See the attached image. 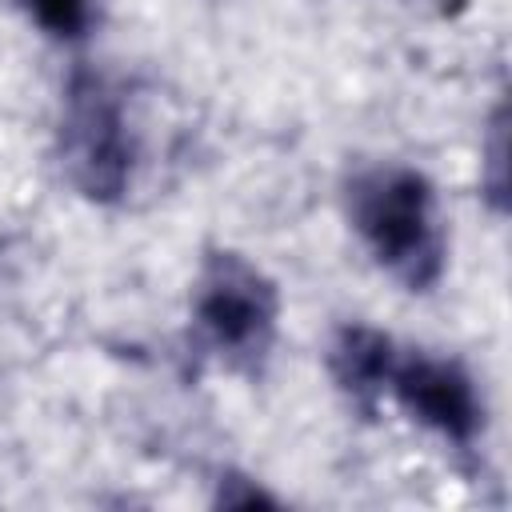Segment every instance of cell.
Instances as JSON below:
<instances>
[{
	"instance_id": "obj_1",
	"label": "cell",
	"mask_w": 512,
	"mask_h": 512,
	"mask_svg": "<svg viewBox=\"0 0 512 512\" xmlns=\"http://www.w3.org/2000/svg\"><path fill=\"white\" fill-rule=\"evenodd\" d=\"M344 208L372 260L408 292H424L440 280L444 232L424 172L404 164L360 168L344 188Z\"/></svg>"
},
{
	"instance_id": "obj_2",
	"label": "cell",
	"mask_w": 512,
	"mask_h": 512,
	"mask_svg": "<svg viewBox=\"0 0 512 512\" xmlns=\"http://www.w3.org/2000/svg\"><path fill=\"white\" fill-rule=\"evenodd\" d=\"M56 148L68 184L84 200L92 204L124 200L136 164V136L124 112V96L108 76L92 68H76L68 76Z\"/></svg>"
},
{
	"instance_id": "obj_3",
	"label": "cell",
	"mask_w": 512,
	"mask_h": 512,
	"mask_svg": "<svg viewBox=\"0 0 512 512\" xmlns=\"http://www.w3.org/2000/svg\"><path fill=\"white\" fill-rule=\"evenodd\" d=\"M276 316V284L252 260L228 248L208 252L192 296V328L200 348H208L236 372H256L272 348Z\"/></svg>"
},
{
	"instance_id": "obj_4",
	"label": "cell",
	"mask_w": 512,
	"mask_h": 512,
	"mask_svg": "<svg viewBox=\"0 0 512 512\" xmlns=\"http://www.w3.org/2000/svg\"><path fill=\"white\" fill-rule=\"evenodd\" d=\"M384 388L400 400V408L412 420H420L448 444H456V448L476 444V436L484 428V404H480L476 384L460 360L428 356L416 348L400 356V348H396Z\"/></svg>"
},
{
	"instance_id": "obj_5",
	"label": "cell",
	"mask_w": 512,
	"mask_h": 512,
	"mask_svg": "<svg viewBox=\"0 0 512 512\" xmlns=\"http://www.w3.org/2000/svg\"><path fill=\"white\" fill-rule=\"evenodd\" d=\"M396 344L392 336L368 328V324H344L332 340L328 352V368L336 376V384L352 396V404H360L364 412H372L376 396L384 392L388 368H392Z\"/></svg>"
},
{
	"instance_id": "obj_6",
	"label": "cell",
	"mask_w": 512,
	"mask_h": 512,
	"mask_svg": "<svg viewBox=\"0 0 512 512\" xmlns=\"http://www.w3.org/2000/svg\"><path fill=\"white\" fill-rule=\"evenodd\" d=\"M52 40H84L92 28V0H16Z\"/></svg>"
},
{
	"instance_id": "obj_7",
	"label": "cell",
	"mask_w": 512,
	"mask_h": 512,
	"mask_svg": "<svg viewBox=\"0 0 512 512\" xmlns=\"http://www.w3.org/2000/svg\"><path fill=\"white\" fill-rule=\"evenodd\" d=\"M508 132H504V108H496V120H492V136H488V196L496 204V212H504L508 204Z\"/></svg>"
},
{
	"instance_id": "obj_8",
	"label": "cell",
	"mask_w": 512,
	"mask_h": 512,
	"mask_svg": "<svg viewBox=\"0 0 512 512\" xmlns=\"http://www.w3.org/2000/svg\"><path fill=\"white\" fill-rule=\"evenodd\" d=\"M464 4H468V0H436V8H440L444 16H452V12H460Z\"/></svg>"
}]
</instances>
